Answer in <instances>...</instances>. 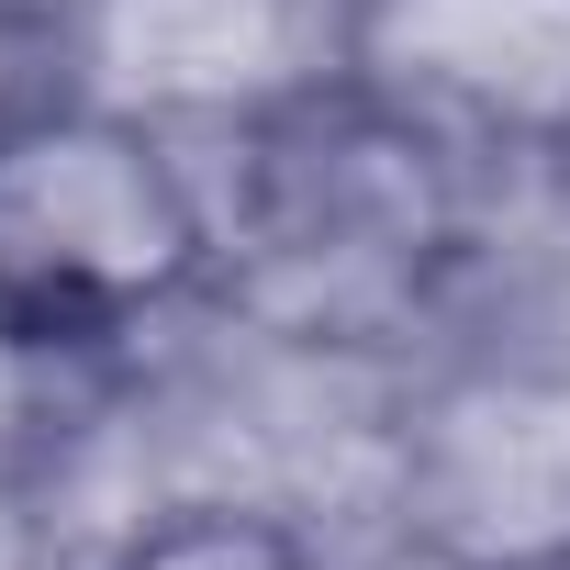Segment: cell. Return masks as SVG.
Returning a JSON list of instances; mask_svg holds the SVG:
<instances>
[{"mask_svg": "<svg viewBox=\"0 0 570 570\" xmlns=\"http://www.w3.org/2000/svg\"><path fill=\"white\" fill-rule=\"evenodd\" d=\"M213 224V268L246 292V314H268L292 347H381L459 268L470 157L325 68V90H292L246 124Z\"/></svg>", "mask_w": 570, "mask_h": 570, "instance_id": "obj_1", "label": "cell"}, {"mask_svg": "<svg viewBox=\"0 0 570 570\" xmlns=\"http://www.w3.org/2000/svg\"><path fill=\"white\" fill-rule=\"evenodd\" d=\"M224 257L190 157L90 90L0 101V347H124Z\"/></svg>", "mask_w": 570, "mask_h": 570, "instance_id": "obj_2", "label": "cell"}, {"mask_svg": "<svg viewBox=\"0 0 570 570\" xmlns=\"http://www.w3.org/2000/svg\"><path fill=\"white\" fill-rule=\"evenodd\" d=\"M336 68L459 157L570 146V0H358Z\"/></svg>", "mask_w": 570, "mask_h": 570, "instance_id": "obj_3", "label": "cell"}, {"mask_svg": "<svg viewBox=\"0 0 570 570\" xmlns=\"http://www.w3.org/2000/svg\"><path fill=\"white\" fill-rule=\"evenodd\" d=\"M112 570H314V548L257 503H168L112 548Z\"/></svg>", "mask_w": 570, "mask_h": 570, "instance_id": "obj_4", "label": "cell"}, {"mask_svg": "<svg viewBox=\"0 0 570 570\" xmlns=\"http://www.w3.org/2000/svg\"><path fill=\"white\" fill-rule=\"evenodd\" d=\"M112 0H0V46H79Z\"/></svg>", "mask_w": 570, "mask_h": 570, "instance_id": "obj_5", "label": "cell"}]
</instances>
